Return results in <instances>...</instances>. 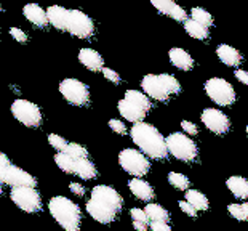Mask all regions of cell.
<instances>
[{
	"mask_svg": "<svg viewBox=\"0 0 248 231\" xmlns=\"http://www.w3.org/2000/svg\"><path fill=\"white\" fill-rule=\"evenodd\" d=\"M60 92L67 101L76 106H85L90 99L88 87L77 79H64L60 83Z\"/></svg>",
	"mask_w": 248,
	"mask_h": 231,
	"instance_id": "obj_10",
	"label": "cell"
},
{
	"mask_svg": "<svg viewBox=\"0 0 248 231\" xmlns=\"http://www.w3.org/2000/svg\"><path fill=\"white\" fill-rule=\"evenodd\" d=\"M133 228L136 231H147V223H142V222H133Z\"/></svg>",
	"mask_w": 248,
	"mask_h": 231,
	"instance_id": "obj_45",
	"label": "cell"
},
{
	"mask_svg": "<svg viewBox=\"0 0 248 231\" xmlns=\"http://www.w3.org/2000/svg\"><path fill=\"white\" fill-rule=\"evenodd\" d=\"M168 183L176 188V190L179 191H186L189 185H191V182H189V178L186 175H183V173L179 172H170L168 173Z\"/></svg>",
	"mask_w": 248,
	"mask_h": 231,
	"instance_id": "obj_28",
	"label": "cell"
},
{
	"mask_svg": "<svg viewBox=\"0 0 248 231\" xmlns=\"http://www.w3.org/2000/svg\"><path fill=\"white\" fill-rule=\"evenodd\" d=\"M179 209H181L186 215H189V217H197V211L186 201H179Z\"/></svg>",
	"mask_w": 248,
	"mask_h": 231,
	"instance_id": "obj_41",
	"label": "cell"
},
{
	"mask_svg": "<svg viewBox=\"0 0 248 231\" xmlns=\"http://www.w3.org/2000/svg\"><path fill=\"white\" fill-rule=\"evenodd\" d=\"M128 188L136 198L141 199V201H151V199H154L155 196L152 186L147 182L141 180V178H133V180L128 183Z\"/></svg>",
	"mask_w": 248,
	"mask_h": 231,
	"instance_id": "obj_20",
	"label": "cell"
},
{
	"mask_svg": "<svg viewBox=\"0 0 248 231\" xmlns=\"http://www.w3.org/2000/svg\"><path fill=\"white\" fill-rule=\"evenodd\" d=\"M48 211L51 214L58 225L66 231H78L82 223V214L80 209L76 202H72L69 198L64 196H55L50 199Z\"/></svg>",
	"mask_w": 248,
	"mask_h": 231,
	"instance_id": "obj_3",
	"label": "cell"
},
{
	"mask_svg": "<svg viewBox=\"0 0 248 231\" xmlns=\"http://www.w3.org/2000/svg\"><path fill=\"white\" fill-rule=\"evenodd\" d=\"M130 215H131V218H133V222H142V223H149V218H147L146 212L142 211V209H140V207H135V209H131V211H130Z\"/></svg>",
	"mask_w": 248,
	"mask_h": 231,
	"instance_id": "obj_35",
	"label": "cell"
},
{
	"mask_svg": "<svg viewBox=\"0 0 248 231\" xmlns=\"http://www.w3.org/2000/svg\"><path fill=\"white\" fill-rule=\"evenodd\" d=\"M144 212L151 223H154V222L168 223V220H170V214H168L167 209H163L160 204H147Z\"/></svg>",
	"mask_w": 248,
	"mask_h": 231,
	"instance_id": "obj_22",
	"label": "cell"
},
{
	"mask_svg": "<svg viewBox=\"0 0 248 231\" xmlns=\"http://www.w3.org/2000/svg\"><path fill=\"white\" fill-rule=\"evenodd\" d=\"M12 201L28 214H35L42 209V198L35 188H15L12 190Z\"/></svg>",
	"mask_w": 248,
	"mask_h": 231,
	"instance_id": "obj_11",
	"label": "cell"
},
{
	"mask_svg": "<svg viewBox=\"0 0 248 231\" xmlns=\"http://www.w3.org/2000/svg\"><path fill=\"white\" fill-rule=\"evenodd\" d=\"M168 16H171L175 21H184L186 23L187 21V13H186V10H184L183 7H179L178 3L173 5V8H171V12Z\"/></svg>",
	"mask_w": 248,
	"mask_h": 231,
	"instance_id": "obj_33",
	"label": "cell"
},
{
	"mask_svg": "<svg viewBox=\"0 0 248 231\" xmlns=\"http://www.w3.org/2000/svg\"><path fill=\"white\" fill-rule=\"evenodd\" d=\"M186 202H189L195 211H208L210 202L207 196L203 193H200L197 190H187L186 191Z\"/></svg>",
	"mask_w": 248,
	"mask_h": 231,
	"instance_id": "obj_24",
	"label": "cell"
},
{
	"mask_svg": "<svg viewBox=\"0 0 248 231\" xmlns=\"http://www.w3.org/2000/svg\"><path fill=\"white\" fill-rule=\"evenodd\" d=\"M103 76L106 77L109 82H112V83H119L120 82V76L114 69H109V67H104V69H103Z\"/></svg>",
	"mask_w": 248,
	"mask_h": 231,
	"instance_id": "obj_39",
	"label": "cell"
},
{
	"mask_svg": "<svg viewBox=\"0 0 248 231\" xmlns=\"http://www.w3.org/2000/svg\"><path fill=\"white\" fill-rule=\"evenodd\" d=\"M69 190L74 193V194H77V196H83L85 194V188H83L80 183H77V182H72L71 185H69Z\"/></svg>",
	"mask_w": 248,
	"mask_h": 231,
	"instance_id": "obj_43",
	"label": "cell"
},
{
	"mask_svg": "<svg viewBox=\"0 0 248 231\" xmlns=\"http://www.w3.org/2000/svg\"><path fill=\"white\" fill-rule=\"evenodd\" d=\"M235 79H237L239 82L244 83V85H248V71L237 69V71H235Z\"/></svg>",
	"mask_w": 248,
	"mask_h": 231,
	"instance_id": "obj_44",
	"label": "cell"
},
{
	"mask_svg": "<svg viewBox=\"0 0 248 231\" xmlns=\"http://www.w3.org/2000/svg\"><path fill=\"white\" fill-rule=\"evenodd\" d=\"M109 127H110V130H114V132L119 133V135H125L126 133L125 124L122 122V120H119V119H110L109 120Z\"/></svg>",
	"mask_w": 248,
	"mask_h": 231,
	"instance_id": "obj_37",
	"label": "cell"
},
{
	"mask_svg": "<svg viewBox=\"0 0 248 231\" xmlns=\"http://www.w3.org/2000/svg\"><path fill=\"white\" fill-rule=\"evenodd\" d=\"M117 108H119V113L122 117H125L126 120H130V122H133V124H138V122H142L146 117V111L144 109H141L138 108L136 104H133L131 101H128V99H120L119 104H117Z\"/></svg>",
	"mask_w": 248,
	"mask_h": 231,
	"instance_id": "obj_14",
	"label": "cell"
},
{
	"mask_svg": "<svg viewBox=\"0 0 248 231\" xmlns=\"http://www.w3.org/2000/svg\"><path fill=\"white\" fill-rule=\"evenodd\" d=\"M229 191L234 194L235 198H240V199H248V180L240 175H234V177H229L228 182Z\"/></svg>",
	"mask_w": 248,
	"mask_h": 231,
	"instance_id": "obj_21",
	"label": "cell"
},
{
	"mask_svg": "<svg viewBox=\"0 0 248 231\" xmlns=\"http://www.w3.org/2000/svg\"><path fill=\"white\" fill-rule=\"evenodd\" d=\"M78 61L90 71H103L104 69V60L103 56L93 49H82L78 51Z\"/></svg>",
	"mask_w": 248,
	"mask_h": 231,
	"instance_id": "obj_15",
	"label": "cell"
},
{
	"mask_svg": "<svg viewBox=\"0 0 248 231\" xmlns=\"http://www.w3.org/2000/svg\"><path fill=\"white\" fill-rule=\"evenodd\" d=\"M13 117H16L26 127H39L42 124V111L35 103L28 99H15L12 104Z\"/></svg>",
	"mask_w": 248,
	"mask_h": 231,
	"instance_id": "obj_9",
	"label": "cell"
},
{
	"mask_svg": "<svg viewBox=\"0 0 248 231\" xmlns=\"http://www.w3.org/2000/svg\"><path fill=\"white\" fill-rule=\"evenodd\" d=\"M228 211H229V214L232 215V217H234L235 220H239V222H248L244 211H242L240 204H229Z\"/></svg>",
	"mask_w": 248,
	"mask_h": 231,
	"instance_id": "obj_34",
	"label": "cell"
},
{
	"mask_svg": "<svg viewBox=\"0 0 248 231\" xmlns=\"http://www.w3.org/2000/svg\"><path fill=\"white\" fill-rule=\"evenodd\" d=\"M240 207H242V211H244L245 217H247V220H248V202H244V204H240Z\"/></svg>",
	"mask_w": 248,
	"mask_h": 231,
	"instance_id": "obj_46",
	"label": "cell"
},
{
	"mask_svg": "<svg viewBox=\"0 0 248 231\" xmlns=\"http://www.w3.org/2000/svg\"><path fill=\"white\" fill-rule=\"evenodd\" d=\"M125 99H128V101H131L133 104H136L138 108L144 109V111L147 113L151 109V98L146 95V93H142L140 90H126L125 93Z\"/></svg>",
	"mask_w": 248,
	"mask_h": 231,
	"instance_id": "obj_25",
	"label": "cell"
},
{
	"mask_svg": "<svg viewBox=\"0 0 248 231\" xmlns=\"http://www.w3.org/2000/svg\"><path fill=\"white\" fill-rule=\"evenodd\" d=\"M74 173H77L82 180H93V178H96L98 170L93 162H90L88 159H78L76 161V170H74Z\"/></svg>",
	"mask_w": 248,
	"mask_h": 231,
	"instance_id": "obj_23",
	"label": "cell"
},
{
	"mask_svg": "<svg viewBox=\"0 0 248 231\" xmlns=\"http://www.w3.org/2000/svg\"><path fill=\"white\" fill-rule=\"evenodd\" d=\"M191 19L195 21V23L205 26V28H212L213 26V16L207 12V10H203L200 7H194L191 10Z\"/></svg>",
	"mask_w": 248,
	"mask_h": 231,
	"instance_id": "obj_27",
	"label": "cell"
},
{
	"mask_svg": "<svg viewBox=\"0 0 248 231\" xmlns=\"http://www.w3.org/2000/svg\"><path fill=\"white\" fill-rule=\"evenodd\" d=\"M3 183H7L8 186H12L15 190V188H35L37 180L26 170L19 169L16 165H12L7 172Z\"/></svg>",
	"mask_w": 248,
	"mask_h": 231,
	"instance_id": "obj_13",
	"label": "cell"
},
{
	"mask_svg": "<svg viewBox=\"0 0 248 231\" xmlns=\"http://www.w3.org/2000/svg\"><path fill=\"white\" fill-rule=\"evenodd\" d=\"M48 143L53 146L55 149L60 151V153H64L66 148H67V145H69L64 138H62V136L56 135V133H50L48 135Z\"/></svg>",
	"mask_w": 248,
	"mask_h": 231,
	"instance_id": "obj_31",
	"label": "cell"
},
{
	"mask_svg": "<svg viewBox=\"0 0 248 231\" xmlns=\"http://www.w3.org/2000/svg\"><path fill=\"white\" fill-rule=\"evenodd\" d=\"M205 92L213 103L219 106H231L235 101L234 87L221 77H212L205 82Z\"/></svg>",
	"mask_w": 248,
	"mask_h": 231,
	"instance_id": "obj_6",
	"label": "cell"
},
{
	"mask_svg": "<svg viewBox=\"0 0 248 231\" xmlns=\"http://www.w3.org/2000/svg\"><path fill=\"white\" fill-rule=\"evenodd\" d=\"M23 13L26 19H29L31 23L39 26V28H45L48 24V19H46V12L42 7H39L37 3H28L23 8Z\"/></svg>",
	"mask_w": 248,
	"mask_h": 231,
	"instance_id": "obj_19",
	"label": "cell"
},
{
	"mask_svg": "<svg viewBox=\"0 0 248 231\" xmlns=\"http://www.w3.org/2000/svg\"><path fill=\"white\" fill-rule=\"evenodd\" d=\"M151 3L154 5V8H157L163 15H170L173 5H175L173 0H152Z\"/></svg>",
	"mask_w": 248,
	"mask_h": 231,
	"instance_id": "obj_32",
	"label": "cell"
},
{
	"mask_svg": "<svg viewBox=\"0 0 248 231\" xmlns=\"http://www.w3.org/2000/svg\"><path fill=\"white\" fill-rule=\"evenodd\" d=\"M202 122L205 124V127L208 130H212L216 135H224L229 132L231 122L229 117L223 111L216 108H207L202 113Z\"/></svg>",
	"mask_w": 248,
	"mask_h": 231,
	"instance_id": "obj_12",
	"label": "cell"
},
{
	"mask_svg": "<svg viewBox=\"0 0 248 231\" xmlns=\"http://www.w3.org/2000/svg\"><path fill=\"white\" fill-rule=\"evenodd\" d=\"M184 29H186V33L191 35V37L197 39V40H205V39H208V35H210L208 28L195 23L192 19H187L186 23H184Z\"/></svg>",
	"mask_w": 248,
	"mask_h": 231,
	"instance_id": "obj_26",
	"label": "cell"
},
{
	"mask_svg": "<svg viewBox=\"0 0 248 231\" xmlns=\"http://www.w3.org/2000/svg\"><path fill=\"white\" fill-rule=\"evenodd\" d=\"M124 206V199L112 186L98 185L92 190V196L87 202V212L93 220L99 223H112L120 214Z\"/></svg>",
	"mask_w": 248,
	"mask_h": 231,
	"instance_id": "obj_1",
	"label": "cell"
},
{
	"mask_svg": "<svg viewBox=\"0 0 248 231\" xmlns=\"http://www.w3.org/2000/svg\"><path fill=\"white\" fill-rule=\"evenodd\" d=\"M151 230L152 231H173L170 225H168V223H162V222L151 223Z\"/></svg>",
	"mask_w": 248,
	"mask_h": 231,
	"instance_id": "obj_42",
	"label": "cell"
},
{
	"mask_svg": "<svg viewBox=\"0 0 248 231\" xmlns=\"http://www.w3.org/2000/svg\"><path fill=\"white\" fill-rule=\"evenodd\" d=\"M168 58H170L171 65L176 66L178 69L181 71H191L194 67V60L192 56L187 53L184 49H171L170 53H168Z\"/></svg>",
	"mask_w": 248,
	"mask_h": 231,
	"instance_id": "obj_17",
	"label": "cell"
},
{
	"mask_svg": "<svg viewBox=\"0 0 248 231\" xmlns=\"http://www.w3.org/2000/svg\"><path fill=\"white\" fill-rule=\"evenodd\" d=\"M55 162H56V165L66 173H74V170H76V161L66 153H58L55 156Z\"/></svg>",
	"mask_w": 248,
	"mask_h": 231,
	"instance_id": "obj_29",
	"label": "cell"
},
{
	"mask_svg": "<svg viewBox=\"0 0 248 231\" xmlns=\"http://www.w3.org/2000/svg\"><path fill=\"white\" fill-rule=\"evenodd\" d=\"M216 55H218V58L224 63L226 66L235 67L242 63L240 51L237 49H234V47L228 45V44H221V45L216 47Z\"/></svg>",
	"mask_w": 248,
	"mask_h": 231,
	"instance_id": "obj_16",
	"label": "cell"
},
{
	"mask_svg": "<svg viewBox=\"0 0 248 231\" xmlns=\"http://www.w3.org/2000/svg\"><path fill=\"white\" fill-rule=\"evenodd\" d=\"M67 16H69V10L60 7V5H51V7L46 10V19H48V23L51 26H55L56 29L66 31Z\"/></svg>",
	"mask_w": 248,
	"mask_h": 231,
	"instance_id": "obj_18",
	"label": "cell"
},
{
	"mask_svg": "<svg viewBox=\"0 0 248 231\" xmlns=\"http://www.w3.org/2000/svg\"><path fill=\"white\" fill-rule=\"evenodd\" d=\"M10 35L16 40V42H19V44H24V42H28V35H26V33L23 29H19V28H12L10 29Z\"/></svg>",
	"mask_w": 248,
	"mask_h": 231,
	"instance_id": "obj_38",
	"label": "cell"
},
{
	"mask_svg": "<svg viewBox=\"0 0 248 231\" xmlns=\"http://www.w3.org/2000/svg\"><path fill=\"white\" fill-rule=\"evenodd\" d=\"M0 194H2V185H0Z\"/></svg>",
	"mask_w": 248,
	"mask_h": 231,
	"instance_id": "obj_47",
	"label": "cell"
},
{
	"mask_svg": "<svg viewBox=\"0 0 248 231\" xmlns=\"http://www.w3.org/2000/svg\"><path fill=\"white\" fill-rule=\"evenodd\" d=\"M247 135H248V125H247Z\"/></svg>",
	"mask_w": 248,
	"mask_h": 231,
	"instance_id": "obj_48",
	"label": "cell"
},
{
	"mask_svg": "<svg viewBox=\"0 0 248 231\" xmlns=\"http://www.w3.org/2000/svg\"><path fill=\"white\" fill-rule=\"evenodd\" d=\"M0 10H2V7H0Z\"/></svg>",
	"mask_w": 248,
	"mask_h": 231,
	"instance_id": "obj_49",
	"label": "cell"
},
{
	"mask_svg": "<svg viewBox=\"0 0 248 231\" xmlns=\"http://www.w3.org/2000/svg\"><path fill=\"white\" fill-rule=\"evenodd\" d=\"M64 153L69 154L74 161L87 159V156H88V151L83 148L82 145H78V143H69V145H67V148H66Z\"/></svg>",
	"mask_w": 248,
	"mask_h": 231,
	"instance_id": "obj_30",
	"label": "cell"
},
{
	"mask_svg": "<svg viewBox=\"0 0 248 231\" xmlns=\"http://www.w3.org/2000/svg\"><path fill=\"white\" fill-rule=\"evenodd\" d=\"M130 135L144 156H149L152 159H165L167 157V141L154 125L147 122H138L131 127Z\"/></svg>",
	"mask_w": 248,
	"mask_h": 231,
	"instance_id": "obj_2",
	"label": "cell"
},
{
	"mask_svg": "<svg viewBox=\"0 0 248 231\" xmlns=\"http://www.w3.org/2000/svg\"><path fill=\"white\" fill-rule=\"evenodd\" d=\"M181 129L186 133H189V135H197L199 133L197 125H195L194 122H189V120H183V122H181Z\"/></svg>",
	"mask_w": 248,
	"mask_h": 231,
	"instance_id": "obj_40",
	"label": "cell"
},
{
	"mask_svg": "<svg viewBox=\"0 0 248 231\" xmlns=\"http://www.w3.org/2000/svg\"><path fill=\"white\" fill-rule=\"evenodd\" d=\"M66 31L77 39H90L94 34V23L80 10H69Z\"/></svg>",
	"mask_w": 248,
	"mask_h": 231,
	"instance_id": "obj_8",
	"label": "cell"
},
{
	"mask_svg": "<svg viewBox=\"0 0 248 231\" xmlns=\"http://www.w3.org/2000/svg\"><path fill=\"white\" fill-rule=\"evenodd\" d=\"M142 92L155 101H167L170 95L181 92L178 79L171 74H147L141 79Z\"/></svg>",
	"mask_w": 248,
	"mask_h": 231,
	"instance_id": "obj_4",
	"label": "cell"
},
{
	"mask_svg": "<svg viewBox=\"0 0 248 231\" xmlns=\"http://www.w3.org/2000/svg\"><path fill=\"white\" fill-rule=\"evenodd\" d=\"M119 164L125 172H128L130 175H135V177L146 175L151 169V164H149V161H147V157L142 154L141 151L131 149V148L120 151Z\"/></svg>",
	"mask_w": 248,
	"mask_h": 231,
	"instance_id": "obj_7",
	"label": "cell"
},
{
	"mask_svg": "<svg viewBox=\"0 0 248 231\" xmlns=\"http://www.w3.org/2000/svg\"><path fill=\"white\" fill-rule=\"evenodd\" d=\"M10 167H12V164H10L8 157L5 156L3 153H0V182L5 180V177H7V172H8Z\"/></svg>",
	"mask_w": 248,
	"mask_h": 231,
	"instance_id": "obj_36",
	"label": "cell"
},
{
	"mask_svg": "<svg viewBox=\"0 0 248 231\" xmlns=\"http://www.w3.org/2000/svg\"><path fill=\"white\" fill-rule=\"evenodd\" d=\"M165 141H167L168 153L175 156L176 159L183 162H192L197 159L199 148L192 141V138H189L187 135H184L181 132H175L168 135Z\"/></svg>",
	"mask_w": 248,
	"mask_h": 231,
	"instance_id": "obj_5",
	"label": "cell"
}]
</instances>
